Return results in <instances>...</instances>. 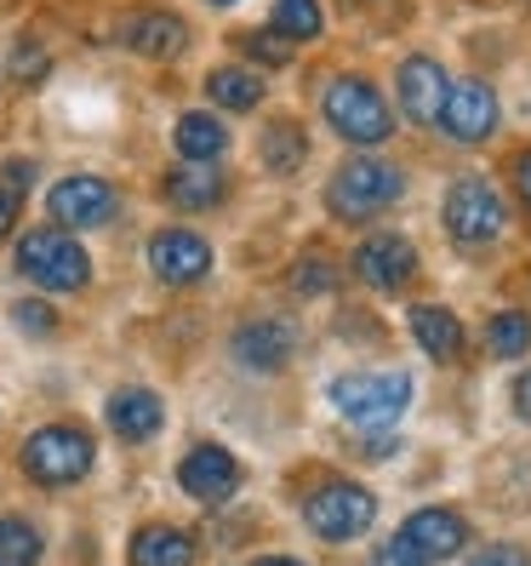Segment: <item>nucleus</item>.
Here are the masks:
<instances>
[{"label": "nucleus", "instance_id": "nucleus-1", "mask_svg": "<svg viewBox=\"0 0 531 566\" xmlns=\"http://www.w3.org/2000/svg\"><path fill=\"white\" fill-rule=\"evenodd\" d=\"M401 189H406V178L394 172L389 160L354 155V160H343L338 172H331V184H326V207L338 212V218H349V223H360V218H378L383 207L401 201Z\"/></svg>", "mask_w": 531, "mask_h": 566}, {"label": "nucleus", "instance_id": "nucleus-2", "mask_svg": "<svg viewBox=\"0 0 531 566\" xmlns=\"http://www.w3.org/2000/svg\"><path fill=\"white\" fill-rule=\"evenodd\" d=\"M320 109H326L331 132H338L343 144H383L389 132H394V115H389V104H383V92H378L372 81H360V75L326 81Z\"/></svg>", "mask_w": 531, "mask_h": 566}, {"label": "nucleus", "instance_id": "nucleus-3", "mask_svg": "<svg viewBox=\"0 0 531 566\" xmlns=\"http://www.w3.org/2000/svg\"><path fill=\"white\" fill-rule=\"evenodd\" d=\"M18 270L46 292H81L92 281V258L70 229H29L18 241Z\"/></svg>", "mask_w": 531, "mask_h": 566}, {"label": "nucleus", "instance_id": "nucleus-4", "mask_svg": "<svg viewBox=\"0 0 531 566\" xmlns=\"http://www.w3.org/2000/svg\"><path fill=\"white\" fill-rule=\"evenodd\" d=\"M331 407L360 429H389L412 407V378L406 373H349L331 378Z\"/></svg>", "mask_w": 531, "mask_h": 566}, {"label": "nucleus", "instance_id": "nucleus-5", "mask_svg": "<svg viewBox=\"0 0 531 566\" xmlns=\"http://www.w3.org/2000/svg\"><path fill=\"white\" fill-rule=\"evenodd\" d=\"M92 436L75 423H46L35 429V436L23 441V475L29 481H41V486H75L86 470H92Z\"/></svg>", "mask_w": 531, "mask_h": 566}, {"label": "nucleus", "instance_id": "nucleus-6", "mask_svg": "<svg viewBox=\"0 0 531 566\" xmlns=\"http://www.w3.org/2000/svg\"><path fill=\"white\" fill-rule=\"evenodd\" d=\"M446 235L463 252H480L503 235V195H497L486 178H457L446 195Z\"/></svg>", "mask_w": 531, "mask_h": 566}, {"label": "nucleus", "instance_id": "nucleus-7", "mask_svg": "<svg viewBox=\"0 0 531 566\" xmlns=\"http://www.w3.org/2000/svg\"><path fill=\"white\" fill-rule=\"evenodd\" d=\"M372 515H378V497L367 486H349V481H331V486L309 492V504H304L309 532H315V538H326V544L360 538V532L372 526Z\"/></svg>", "mask_w": 531, "mask_h": 566}, {"label": "nucleus", "instance_id": "nucleus-8", "mask_svg": "<svg viewBox=\"0 0 531 566\" xmlns=\"http://www.w3.org/2000/svg\"><path fill=\"white\" fill-rule=\"evenodd\" d=\"M463 544H469V526H463V515H452V510H417V515L401 521V532H394V549H401L412 566L452 560Z\"/></svg>", "mask_w": 531, "mask_h": 566}, {"label": "nucleus", "instance_id": "nucleus-9", "mask_svg": "<svg viewBox=\"0 0 531 566\" xmlns=\"http://www.w3.org/2000/svg\"><path fill=\"white\" fill-rule=\"evenodd\" d=\"M120 207V195L109 178H92V172H75V178H63L52 195H46V212L52 223L63 229H97V223H109Z\"/></svg>", "mask_w": 531, "mask_h": 566}, {"label": "nucleus", "instance_id": "nucleus-10", "mask_svg": "<svg viewBox=\"0 0 531 566\" xmlns=\"http://www.w3.org/2000/svg\"><path fill=\"white\" fill-rule=\"evenodd\" d=\"M354 275L378 292H406L417 281V247L406 235H389V229L383 235H367L354 252Z\"/></svg>", "mask_w": 531, "mask_h": 566}, {"label": "nucleus", "instance_id": "nucleus-11", "mask_svg": "<svg viewBox=\"0 0 531 566\" xmlns=\"http://www.w3.org/2000/svg\"><path fill=\"white\" fill-rule=\"evenodd\" d=\"M149 270H155L166 286L206 281V270H212V241H201L194 229H160V235L149 241Z\"/></svg>", "mask_w": 531, "mask_h": 566}, {"label": "nucleus", "instance_id": "nucleus-12", "mask_svg": "<svg viewBox=\"0 0 531 566\" xmlns=\"http://www.w3.org/2000/svg\"><path fill=\"white\" fill-rule=\"evenodd\" d=\"M440 126L452 132L457 144H480L497 132V92L486 81H457L440 104Z\"/></svg>", "mask_w": 531, "mask_h": 566}, {"label": "nucleus", "instance_id": "nucleus-13", "mask_svg": "<svg viewBox=\"0 0 531 566\" xmlns=\"http://www.w3.org/2000/svg\"><path fill=\"white\" fill-rule=\"evenodd\" d=\"M178 481H183L189 497H201V504H223V497L241 492V463H235V452H223V447H194L178 463Z\"/></svg>", "mask_w": 531, "mask_h": 566}, {"label": "nucleus", "instance_id": "nucleus-14", "mask_svg": "<svg viewBox=\"0 0 531 566\" xmlns=\"http://www.w3.org/2000/svg\"><path fill=\"white\" fill-rule=\"evenodd\" d=\"M394 86H401L406 120H417V126H435V120H440V104H446V92H452V81H446V70H440L435 57H406L401 75H394Z\"/></svg>", "mask_w": 531, "mask_h": 566}, {"label": "nucleus", "instance_id": "nucleus-15", "mask_svg": "<svg viewBox=\"0 0 531 566\" xmlns=\"http://www.w3.org/2000/svg\"><path fill=\"white\" fill-rule=\"evenodd\" d=\"M160 423H166V407H160V395L155 389H115L109 395V429L120 441H155L160 436Z\"/></svg>", "mask_w": 531, "mask_h": 566}, {"label": "nucleus", "instance_id": "nucleus-16", "mask_svg": "<svg viewBox=\"0 0 531 566\" xmlns=\"http://www.w3.org/2000/svg\"><path fill=\"white\" fill-rule=\"evenodd\" d=\"M126 46L138 57H155V63H172L189 52V23L172 18V12H144L126 23Z\"/></svg>", "mask_w": 531, "mask_h": 566}, {"label": "nucleus", "instance_id": "nucleus-17", "mask_svg": "<svg viewBox=\"0 0 531 566\" xmlns=\"http://www.w3.org/2000/svg\"><path fill=\"white\" fill-rule=\"evenodd\" d=\"M235 360L252 373H280L291 360V326L286 321H252L235 332Z\"/></svg>", "mask_w": 531, "mask_h": 566}, {"label": "nucleus", "instance_id": "nucleus-18", "mask_svg": "<svg viewBox=\"0 0 531 566\" xmlns=\"http://www.w3.org/2000/svg\"><path fill=\"white\" fill-rule=\"evenodd\" d=\"M166 201L183 207V212H206L223 201V172L201 160H183L178 172H166Z\"/></svg>", "mask_w": 531, "mask_h": 566}, {"label": "nucleus", "instance_id": "nucleus-19", "mask_svg": "<svg viewBox=\"0 0 531 566\" xmlns=\"http://www.w3.org/2000/svg\"><path fill=\"white\" fill-rule=\"evenodd\" d=\"M406 326H412V338H417L423 355H435V360H457V355H463V326H457L452 310H440V304H417Z\"/></svg>", "mask_w": 531, "mask_h": 566}, {"label": "nucleus", "instance_id": "nucleus-20", "mask_svg": "<svg viewBox=\"0 0 531 566\" xmlns=\"http://www.w3.org/2000/svg\"><path fill=\"white\" fill-rule=\"evenodd\" d=\"M131 566H194V538L178 526H144L131 538Z\"/></svg>", "mask_w": 531, "mask_h": 566}, {"label": "nucleus", "instance_id": "nucleus-21", "mask_svg": "<svg viewBox=\"0 0 531 566\" xmlns=\"http://www.w3.org/2000/svg\"><path fill=\"white\" fill-rule=\"evenodd\" d=\"M223 149H229V132H223V120H212L206 109H189V115L178 120V155H183V160L217 166Z\"/></svg>", "mask_w": 531, "mask_h": 566}, {"label": "nucleus", "instance_id": "nucleus-22", "mask_svg": "<svg viewBox=\"0 0 531 566\" xmlns=\"http://www.w3.org/2000/svg\"><path fill=\"white\" fill-rule=\"evenodd\" d=\"M206 97L212 104H223V109H235V115H246V109H257L263 104V75H252V70H212L206 75Z\"/></svg>", "mask_w": 531, "mask_h": 566}, {"label": "nucleus", "instance_id": "nucleus-23", "mask_svg": "<svg viewBox=\"0 0 531 566\" xmlns=\"http://www.w3.org/2000/svg\"><path fill=\"white\" fill-rule=\"evenodd\" d=\"M257 149H263V166H269V172H297L304 155H309V138H304V126L275 120V126H263Z\"/></svg>", "mask_w": 531, "mask_h": 566}, {"label": "nucleus", "instance_id": "nucleus-24", "mask_svg": "<svg viewBox=\"0 0 531 566\" xmlns=\"http://www.w3.org/2000/svg\"><path fill=\"white\" fill-rule=\"evenodd\" d=\"M320 0H275V35L280 41H320Z\"/></svg>", "mask_w": 531, "mask_h": 566}, {"label": "nucleus", "instance_id": "nucleus-25", "mask_svg": "<svg viewBox=\"0 0 531 566\" xmlns=\"http://www.w3.org/2000/svg\"><path fill=\"white\" fill-rule=\"evenodd\" d=\"M486 349L503 355V360L525 355V349H531V315H520V310L491 315V321H486Z\"/></svg>", "mask_w": 531, "mask_h": 566}, {"label": "nucleus", "instance_id": "nucleus-26", "mask_svg": "<svg viewBox=\"0 0 531 566\" xmlns=\"http://www.w3.org/2000/svg\"><path fill=\"white\" fill-rule=\"evenodd\" d=\"M41 560V532L23 515H0V566H35Z\"/></svg>", "mask_w": 531, "mask_h": 566}, {"label": "nucleus", "instance_id": "nucleus-27", "mask_svg": "<svg viewBox=\"0 0 531 566\" xmlns=\"http://www.w3.org/2000/svg\"><path fill=\"white\" fill-rule=\"evenodd\" d=\"M291 286L304 292V297H320V292L338 286V263H326V258H304V263L291 270Z\"/></svg>", "mask_w": 531, "mask_h": 566}, {"label": "nucleus", "instance_id": "nucleus-28", "mask_svg": "<svg viewBox=\"0 0 531 566\" xmlns=\"http://www.w3.org/2000/svg\"><path fill=\"white\" fill-rule=\"evenodd\" d=\"M12 321L29 332V338H46V332H57V315L46 304H35V297H18L12 304Z\"/></svg>", "mask_w": 531, "mask_h": 566}, {"label": "nucleus", "instance_id": "nucleus-29", "mask_svg": "<svg viewBox=\"0 0 531 566\" xmlns=\"http://www.w3.org/2000/svg\"><path fill=\"white\" fill-rule=\"evenodd\" d=\"M257 63H291V41H280V35H246L241 41Z\"/></svg>", "mask_w": 531, "mask_h": 566}, {"label": "nucleus", "instance_id": "nucleus-30", "mask_svg": "<svg viewBox=\"0 0 531 566\" xmlns=\"http://www.w3.org/2000/svg\"><path fill=\"white\" fill-rule=\"evenodd\" d=\"M46 75V52L41 46H18L12 52V81H41Z\"/></svg>", "mask_w": 531, "mask_h": 566}, {"label": "nucleus", "instance_id": "nucleus-31", "mask_svg": "<svg viewBox=\"0 0 531 566\" xmlns=\"http://www.w3.org/2000/svg\"><path fill=\"white\" fill-rule=\"evenodd\" d=\"M18 207H23V195H18V189H7V184H0V241H7V229L18 223Z\"/></svg>", "mask_w": 531, "mask_h": 566}, {"label": "nucleus", "instance_id": "nucleus-32", "mask_svg": "<svg viewBox=\"0 0 531 566\" xmlns=\"http://www.w3.org/2000/svg\"><path fill=\"white\" fill-rule=\"evenodd\" d=\"M469 566H531L520 549H509V544H497V549H486L480 560H469Z\"/></svg>", "mask_w": 531, "mask_h": 566}, {"label": "nucleus", "instance_id": "nucleus-33", "mask_svg": "<svg viewBox=\"0 0 531 566\" xmlns=\"http://www.w3.org/2000/svg\"><path fill=\"white\" fill-rule=\"evenodd\" d=\"M514 189H520V201H525V212H531V149L514 155Z\"/></svg>", "mask_w": 531, "mask_h": 566}, {"label": "nucleus", "instance_id": "nucleus-34", "mask_svg": "<svg viewBox=\"0 0 531 566\" xmlns=\"http://www.w3.org/2000/svg\"><path fill=\"white\" fill-rule=\"evenodd\" d=\"M514 407H520V418H531V373L514 378Z\"/></svg>", "mask_w": 531, "mask_h": 566}, {"label": "nucleus", "instance_id": "nucleus-35", "mask_svg": "<svg viewBox=\"0 0 531 566\" xmlns=\"http://www.w3.org/2000/svg\"><path fill=\"white\" fill-rule=\"evenodd\" d=\"M378 566H412L401 549H394V544H383V555H378Z\"/></svg>", "mask_w": 531, "mask_h": 566}, {"label": "nucleus", "instance_id": "nucleus-36", "mask_svg": "<svg viewBox=\"0 0 531 566\" xmlns=\"http://www.w3.org/2000/svg\"><path fill=\"white\" fill-rule=\"evenodd\" d=\"M252 566H309V560H291V555H269V560H252Z\"/></svg>", "mask_w": 531, "mask_h": 566}, {"label": "nucleus", "instance_id": "nucleus-37", "mask_svg": "<svg viewBox=\"0 0 531 566\" xmlns=\"http://www.w3.org/2000/svg\"><path fill=\"white\" fill-rule=\"evenodd\" d=\"M212 7H235V0H212Z\"/></svg>", "mask_w": 531, "mask_h": 566}, {"label": "nucleus", "instance_id": "nucleus-38", "mask_svg": "<svg viewBox=\"0 0 531 566\" xmlns=\"http://www.w3.org/2000/svg\"><path fill=\"white\" fill-rule=\"evenodd\" d=\"M338 7H360V0H338Z\"/></svg>", "mask_w": 531, "mask_h": 566}]
</instances>
